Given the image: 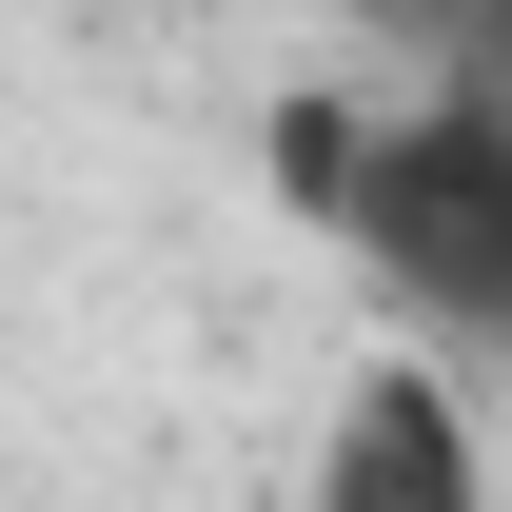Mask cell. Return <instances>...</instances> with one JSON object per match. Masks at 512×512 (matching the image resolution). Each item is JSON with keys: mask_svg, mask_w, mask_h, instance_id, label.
I'll list each match as a JSON object with an SVG mask.
<instances>
[{"mask_svg": "<svg viewBox=\"0 0 512 512\" xmlns=\"http://www.w3.org/2000/svg\"><path fill=\"white\" fill-rule=\"evenodd\" d=\"M375 60H414L434 99H512V0H335Z\"/></svg>", "mask_w": 512, "mask_h": 512, "instance_id": "3957f363", "label": "cell"}, {"mask_svg": "<svg viewBox=\"0 0 512 512\" xmlns=\"http://www.w3.org/2000/svg\"><path fill=\"white\" fill-rule=\"evenodd\" d=\"M375 138H394V119H355V99H276V119H256V158H276V197H296L316 237H355V197H375Z\"/></svg>", "mask_w": 512, "mask_h": 512, "instance_id": "277c9868", "label": "cell"}, {"mask_svg": "<svg viewBox=\"0 0 512 512\" xmlns=\"http://www.w3.org/2000/svg\"><path fill=\"white\" fill-rule=\"evenodd\" d=\"M355 256H375V296L414 335L493 355V335H512V99H414V119L375 138Z\"/></svg>", "mask_w": 512, "mask_h": 512, "instance_id": "6da1fadb", "label": "cell"}, {"mask_svg": "<svg viewBox=\"0 0 512 512\" xmlns=\"http://www.w3.org/2000/svg\"><path fill=\"white\" fill-rule=\"evenodd\" d=\"M316 512H493L473 414H453L434 355H375V375L335 394V434H316Z\"/></svg>", "mask_w": 512, "mask_h": 512, "instance_id": "7a4b0ae2", "label": "cell"}]
</instances>
